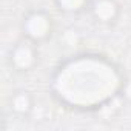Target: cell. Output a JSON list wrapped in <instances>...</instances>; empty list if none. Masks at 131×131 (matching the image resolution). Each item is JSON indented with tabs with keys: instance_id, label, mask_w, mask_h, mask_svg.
<instances>
[{
	"instance_id": "6da1fadb",
	"label": "cell",
	"mask_w": 131,
	"mask_h": 131,
	"mask_svg": "<svg viewBox=\"0 0 131 131\" xmlns=\"http://www.w3.org/2000/svg\"><path fill=\"white\" fill-rule=\"evenodd\" d=\"M126 77L119 65L99 52L63 59L49 76L52 99L63 108L94 113L120 97Z\"/></svg>"
},
{
	"instance_id": "7a4b0ae2",
	"label": "cell",
	"mask_w": 131,
	"mask_h": 131,
	"mask_svg": "<svg viewBox=\"0 0 131 131\" xmlns=\"http://www.w3.org/2000/svg\"><path fill=\"white\" fill-rule=\"evenodd\" d=\"M54 32V20L45 9H31L22 20V34L25 39L40 45L51 39Z\"/></svg>"
},
{
	"instance_id": "3957f363",
	"label": "cell",
	"mask_w": 131,
	"mask_h": 131,
	"mask_svg": "<svg viewBox=\"0 0 131 131\" xmlns=\"http://www.w3.org/2000/svg\"><path fill=\"white\" fill-rule=\"evenodd\" d=\"M8 63L11 70L16 73H29L32 71L39 63V49L37 43L28 40L23 37V40H19L8 54Z\"/></svg>"
},
{
	"instance_id": "277c9868",
	"label": "cell",
	"mask_w": 131,
	"mask_h": 131,
	"mask_svg": "<svg viewBox=\"0 0 131 131\" xmlns=\"http://www.w3.org/2000/svg\"><path fill=\"white\" fill-rule=\"evenodd\" d=\"M91 17L100 25H113L120 17V5L117 0H91Z\"/></svg>"
},
{
	"instance_id": "5b68a950",
	"label": "cell",
	"mask_w": 131,
	"mask_h": 131,
	"mask_svg": "<svg viewBox=\"0 0 131 131\" xmlns=\"http://www.w3.org/2000/svg\"><path fill=\"white\" fill-rule=\"evenodd\" d=\"M9 110L19 117H26L34 110V97L29 91L20 90L9 97Z\"/></svg>"
},
{
	"instance_id": "8992f818",
	"label": "cell",
	"mask_w": 131,
	"mask_h": 131,
	"mask_svg": "<svg viewBox=\"0 0 131 131\" xmlns=\"http://www.w3.org/2000/svg\"><path fill=\"white\" fill-rule=\"evenodd\" d=\"M54 5L63 14L77 16V14L90 9L91 0H54Z\"/></svg>"
},
{
	"instance_id": "52a82bcc",
	"label": "cell",
	"mask_w": 131,
	"mask_h": 131,
	"mask_svg": "<svg viewBox=\"0 0 131 131\" xmlns=\"http://www.w3.org/2000/svg\"><path fill=\"white\" fill-rule=\"evenodd\" d=\"M120 97H123V99H126L128 102H131V80H126V82H125Z\"/></svg>"
}]
</instances>
